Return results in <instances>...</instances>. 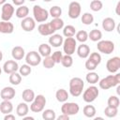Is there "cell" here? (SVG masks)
I'll return each instance as SVG.
<instances>
[{
	"label": "cell",
	"instance_id": "1",
	"mask_svg": "<svg viewBox=\"0 0 120 120\" xmlns=\"http://www.w3.org/2000/svg\"><path fill=\"white\" fill-rule=\"evenodd\" d=\"M120 83V73L115 75H109L98 82V85L103 90H108L112 87H114Z\"/></svg>",
	"mask_w": 120,
	"mask_h": 120
},
{
	"label": "cell",
	"instance_id": "2",
	"mask_svg": "<svg viewBox=\"0 0 120 120\" xmlns=\"http://www.w3.org/2000/svg\"><path fill=\"white\" fill-rule=\"evenodd\" d=\"M84 87L83 81L79 77H73L69 81V93L72 97H79L82 95Z\"/></svg>",
	"mask_w": 120,
	"mask_h": 120
},
{
	"label": "cell",
	"instance_id": "3",
	"mask_svg": "<svg viewBox=\"0 0 120 120\" xmlns=\"http://www.w3.org/2000/svg\"><path fill=\"white\" fill-rule=\"evenodd\" d=\"M33 15L34 20L38 22H43L49 18V11L38 5H35L33 7Z\"/></svg>",
	"mask_w": 120,
	"mask_h": 120
},
{
	"label": "cell",
	"instance_id": "4",
	"mask_svg": "<svg viewBox=\"0 0 120 120\" xmlns=\"http://www.w3.org/2000/svg\"><path fill=\"white\" fill-rule=\"evenodd\" d=\"M45 105H46V98L43 95H38L31 102L30 110L33 112H40L44 110Z\"/></svg>",
	"mask_w": 120,
	"mask_h": 120
},
{
	"label": "cell",
	"instance_id": "5",
	"mask_svg": "<svg viewBox=\"0 0 120 120\" xmlns=\"http://www.w3.org/2000/svg\"><path fill=\"white\" fill-rule=\"evenodd\" d=\"M98 95H99V91H98V87L95 85H91V86L87 87L86 90H84V92L82 94V99L87 103H91L94 100H96V98L98 97Z\"/></svg>",
	"mask_w": 120,
	"mask_h": 120
},
{
	"label": "cell",
	"instance_id": "6",
	"mask_svg": "<svg viewBox=\"0 0 120 120\" xmlns=\"http://www.w3.org/2000/svg\"><path fill=\"white\" fill-rule=\"evenodd\" d=\"M80 106L75 102H63V105L61 106V112L62 113L68 114V115H75L79 112Z\"/></svg>",
	"mask_w": 120,
	"mask_h": 120
},
{
	"label": "cell",
	"instance_id": "7",
	"mask_svg": "<svg viewBox=\"0 0 120 120\" xmlns=\"http://www.w3.org/2000/svg\"><path fill=\"white\" fill-rule=\"evenodd\" d=\"M63 51L66 54L68 55H72L75 51H76V47H77V40L72 37V38H67L64 41H63Z\"/></svg>",
	"mask_w": 120,
	"mask_h": 120
},
{
	"label": "cell",
	"instance_id": "8",
	"mask_svg": "<svg viewBox=\"0 0 120 120\" xmlns=\"http://www.w3.org/2000/svg\"><path fill=\"white\" fill-rule=\"evenodd\" d=\"M98 50L104 54H111L114 51V43L111 40H99L97 44Z\"/></svg>",
	"mask_w": 120,
	"mask_h": 120
},
{
	"label": "cell",
	"instance_id": "9",
	"mask_svg": "<svg viewBox=\"0 0 120 120\" xmlns=\"http://www.w3.org/2000/svg\"><path fill=\"white\" fill-rule=\"evenodd\" d=\"M25 62L31 67H36L40 64L41 55L36 51H31L27 52V54L25 55Z\"/></svg>",
	"mask_w": 120,
	"mask_h": 120
},
{
	"label": "cell",
	"instance_id": "10",
	"mask_svg": "<svg viewBox=\"0 0 120 120\" xmlns=\"http://www.w3.org/2000/svg\"><path fill=\"white\" fill-rule=\"evenodd\" d=\"M14 12H15V8L11 4L5 3L4 5H2V8H1L2 21H9L12 18Z\"/></svg>",
	"mask_w": 120,
	"mask_h": 120
},
{
	"label": "cell",
	"instance_id": "11",
	"mask_svg": "<svg viewBox=\"0 0 120 120\" xmlns=\"http://www.w3.org/2000/svg\"><path fill=\"white\" fill-rule=\"evenodd\" d=\"M82 7L79 2L73 1L68 5V17L70 19H77L81 15Z\"/></svg>",
	"mask_w": 120,
	"mask_h": 120
},
{
	"label": "cell",
	"instance_id": "12",
	"mask_svg": "<svg viewBox=\"0 0 120 120\" xmlns=\"http://www.w3.org/2000/svg\"><path fill=\"white\" fill-rule=\"evenodd\" d=\"M106 68L110 73H116L120 68V58L118 56L110 58L106 63Z\"/></svg>",
	"mask_w": 120,
	"mask_h": 120
},
{
	"label": "cell",
	"instance_id": "13",
	"mask_svg": "<svg viewBox=\"0 0 120 120\" xmlns=\"http://www.w3.org/2000/svg\"><path fill=\"white\" fill-rule=\"evenodd\" d=\"M21 26H22L23 31L32 32L36 27V21L34 20V18H31V17L27 16V17H25V18H23L22 20Z\"/></svg>",
	"mask_w": 120,
	"mask_h": 120
},
{
	"label": "cell",
	"instance_id": "14",
	"mask_svg": "<svg viewBox=\"0 0 120 120\" xmlns=\"http://www.w3.org/2000/svg\"><path fill=\"white\" fill-rule=\"evenodd\" d=\"M38 31L41 36H51L55 32V29L52 27L51 22L40 23L38 27Z\"/></svg>",
	"mask_w": 120,
	"mask_h": 120
},
{
	"label": "cell",
	"instance_id": "15",
	"mask_svg": "<svg viewBox=\"0 0 120 120\" xmlns=\"http://www.w3.org/2000/svg\"><path fill=\"white\" fill-rule=\"evenodd\" d=\"M19 69V65L15 60H8L3 65V70L7 74H11Z\"/></svg>",
	"mask_w": 120,
	"mask_h": 120
},
{
	"label": "cell",
	"instance_id": "16",
	"mask_svg": "<svg viewBox=\"0 0 120 120\" xmlns=\"http://www.w3.org/2000/svg\"><path fill=\"white\" fill-rule=\"evenodd\" d=\"M15 89L11 86H6L4 87L0 92V97L3 100H11L15 97Z\"/></svg>",
	"mask_w": 120,
	"mask_h": 120
},
{
	"label": "cell",
	"instance_id": "17",
	"mask_svg": "<svg viewBox=\"0 0 120 120\" xmlns=\"http://www.w3.org/2000/svg\"><path fill=\"white\" fill-rule=\"evenodd\" d=\"M63 41H64V38L59 34H52L49 38V43H50V45L52 46V47H55V48L60 47L63 44Z\"/></svg>",
	"mask_w": 120,
	"mask_h": 120
},
{
	"label": "cell",
	"instance_id": "18",
	"mask_svg": "<svg viewBox=\"0 0 120 120\" xmlns=\"http://www.w3.org/2000/svg\"><path fill=\"white\" fill-rule=\"evenodd\" d=\"M14 31V25L9 21L0 22V33L3 34H11Z\"/></svg>",
	"mask_w": 120,
	"mask_h": 120
},
{
	"label": "cell",
	"instance_id": "19",
	"mask_svg": "<svg viewBox=\"0 0 120 120\" xmlns=\"http://www.w3.org/2000/svg\"><path fill=\"white\" fill-rule=\"evenodd\" d=\"M102 28L106 31V32H112L114 30L115 28V21L111 18V17H107L102 21Z\"/></svg>",
	"mask_w": 120,
	"mask_h": 120
},
{
	"label": "cell",
	"instance_id": "20",
	"mask_svg": "<svg viewBox=\"0 0 120 120\" xmlns=\"http://www.w3.org/2000/svg\"><path fill=\"white\" fill-rule=\"evenodd\" d=\"M11 55H12L13 59H15V60H22L25 55L24 49L21 46H15L12 48Z\"/></svg>",
	"mask_w": 120,
	"mask_h": 120
},
{
	"label": "cell",
	"instance_id": "21",
	"mask_svg": "<svg viewBox=\"0 0 120 120\" xmlns=\"http://www.w3.org/2000/svg\"><path fill=\"white\" fill-rule=\"evenodd\" d=\"M77 54L81 58H87L90 54V48L88 45L82 43L78 48H77Z\"/></svg>",
	"mask_w": 120,
	"mask_h": 120
},
{
	"label": "cell",
	"instance_id": "22",
	"mask_svg": "<svg viewBox=\"0 0 120 120\" xmlns=\"http://www.w3.org/2000/svg\"><path fill=\"white\" fill-rule=\"evenodd\" d=\"M13 111V104L10 102V100H3L0 103V112L4 114L11 113Z\"/></svg>",
	"mask_w": 120,
	"mask_h": 120
},
{
	"label": "cell",
	"instance_id": "23",
	"mask_svg": "<svg viewBox=\"0 0 120 120\" xmlns=\"http://www.w3.org/2000/svg\"><path fill=\"white\" fill-rule=\"evenodd\" d=\"M28 112H29V107L26 104V102H21L18 104V106L16 108V112L19 116L23 117V116L27 115Z\"/></svg>",
	"mask_w": 120,
	"mask_h": 120
},
{
	"label": "cell",
	"instance_id": "24",
	"mask_svg": "<svg viewBox=\"0 0 120 120\" xmlns=\"http://www.w3.org/2000/svg\"><path fill=\"white\" fill-rule=\"evenodd\" d=\"M28 14H29V8H28V7L23 6V5L22 6H20L16 9V11H15V15L19 19H23V18L27 17Z\"/></svg>",
	"mask_w": 120,
	"mask_h": 120
},
{
	"label": "cell",
	"instance_id": "25",
	"mask_svg": "<svg viewBox=\"0 0 120 120\" xmlns=\"http://www.w3.org/2000/svg\"><path fill=\"white\" fill-rule=\"evenodd\" d=\"M38 53L43 56V57H46V56H49L51 55L52 53V48L49 44H46V43H42L38 46Z\"/></svg>",
	"mask_w": 120,
	"mask_h": 120
},
{
	"label": "cell",
	"instance_id": "26",
	"mask_svg": "<svg viewBox=\"0 0 120 120\" xmlns=\"http://www.w3.org/2000/svg\"><path fill=\"white\" fill-rule=\"evenodd\" d=\"M55 98L59 102H66L68 98V93L66 89H63V88L58 89L55 93Z\"/></svg>",
	"mask_w": 120,
	"mask_h": 120
},
{
	"label": "cell",
	"instance_id": "27",
	"mask_svg": "<svg viewBox=\"0 0 120 120\" xmlns=\"http://www.w3.org/2000/svg\"><path fill=\"white\" fill-rule=\"evenodd\" d=\"M35 92L32 89H25L23 90L22 94V98L23 99L24 102L28 103V102H32L35 98Z\"/></svg>",
	"mask_w": 120,
	"mask_h": 120
},
{
	"label": "cell",
	"instance_id": "28",
	"mask_svg": "<svg viewBox=\"0 0 120 120\" xmlns=\"http://www.w3.org/2000/svg\"><path fill=\"white\" fill-rule=\"evenodd\" d=\"M82 112L83 114L88 117V118H94L96 113H97V111H96V108L93 106V105H86L83 107L82 109Z\"/></svg>",
	"mask_w": 120,
	"mask_h": 120
},
{
	"label": "cell",
	"instance_id": "29",
	"mask_svg": "<svg viewBox=\"0 0 120 120\" xmlns=\"http://www.w3.org/2000/svg\"><path fill=\"white\" fill-rule=\"evenodd\" d=\"M101 38H102V33L98 29H93L90 31V33H88V38H90V40L94 42L99 41Z\"/></svg>",
	"mask_w": 120,
	"mask_h": 120
},
{
	"label": "cell",
	"instance_id": "30",
	"mask_svg": "<svg viewBox=\"0 0 120 120\" xmlns=\"http://www.w3.org/2000/svg\"><path fill=\"white\" fill-rule=\"evenodd\" d=\"M76 34V28L73 25H66L63 27V35L66 38H72Z\"/></svg>",
	"mask_w": 120,
	"mask_h": 120
},
{
	"label": "cell",
	"instance_id": "31",
	"mask_svg": "<svg viewBox=\"0 0 120 120\" xmlns=\"http://www.w3.org/2000/svg\"><path fill=\"white\" fill-rule=\"evenodd\" d=\"M85 80L87 82L91 83V84H95L97 82H98L99 81V76L97 72H94V71H90L86 74L85 76Z\"/></svg>",
	"mask_w": 120,
	"mask_h": 120
},
{
	"label": "cell",
	"instance_id": "32",
	"mask_svg": "<svg viewBox=\"0 0 120 120\" xmlns=\"http://www.w3.org/2000/svg\"><path fill=\"white\" fill-rule=\"evenodd\" d=\"M9 82L12 84V85H19L22 82V75L20 73H18L17 71L16 72H13L9 75Z\"/></svg>",
	"mask_w": 120,
	"mask_h": 120
},
{
	"label": "cell",
	"instance_id": "33",
	"mask_svg": "<svg viewBox=\"0 0 120 120\" xmlns=\"http://www.w3.org/2000/svg\"><path fill=\"white\" fill-rule=\"evenodd\" d=\"M42 118L44 120H54L56 119L55 112L52 109H47L42 111Z\"/></svg>",
	"mask_w": 120,
	"mask_h": 120
},
{
	"label": "cell",
	"instance_id": "34",
	"mask_svg": "<svg viewBox=\"0 0 120 120\" xmlns=\"http://www.w3.org/2000/svg\"><path fill=\"white\" fill-rule=\"evenodd\" d=\"M75 37H76V40L80 41L81 43H84L88 39V33L85 30H80L76 32Z\"/></svg>",
	"mask_w": 120,
	"mask_h": 120
},
{
	"label": "cell",
	"instance_id": "35",
	"mask_svg": "<svg viewBox=\"0 0 120 120\" xmlns=\"http://www.w3.org/2000/svg\"><path fill=\"white\" fill-rule=\"evenodd\" d=\"M104 113L107 117L109 118H112V117H115L118 113V108H114V107H110V106H107L104 110Z\"/></svg>",
	"mask_w": 120,
	"mask_h": 120
},
{
	"label": "cell",
	"instance_id": "36",
	"mask_svg": "<svg viewBox=\"0 0 120 120\" xmlns=\"http://www.w3.org/2000/svg\"><path fill=\"white\" fill-rule=\"evenodd\" d=\"M62 14V8L59 6H53L49 10V15H51L52 18H60Z\"/></svg>",
	"mask_w": 120,
	"mask_h": 120
},
{
	"label": "cell",
	"instance_id": "37",
	"mask_svg": "<svg viewBox=\"0 0 120 120\" xmlns=\"http://www.w3.org/2000/svg\"><path fill=\"white\" fill-rule=\"evenodd\" d=\"M81 20H82V22L83 24H85V25H90V24L94 22V16H93L91 13H89V12H85V13H83V14L82 15Z\"/></svg>",
	"mask_w": 120,
	"mask_h": 120
},
{
	"label": "cell",
	"instance_id": "38",
	"mask_svg": "<svg viewBox=\"0 0 120 120\" xmlns=\"http://www.w3.org/2000/svg\"><path fill=\"white\" fill-rule=\"evenodd\" d=\"M50 22L52 23V25L55 29V31L60 30L64 27V21L61 18H53Z\"/></svg>",
	"mask_w": 120,
	"mask_h": 120
},
{
	"label": "cell",
	"instance_id": "39",
	"mask_svg": "<svg viewBox=\"0 0 120 120\" xmlns=\"http://www.w3.org/2000/svg\"><path fill=\"white\" fill-rule=\"evenodd\" d=\"M61 64L65 68H70L73 65V58H72V56L68 55V54L63 55L62 60H61Z\"/></svg>",
	"mask_w": 120,
	"mask_h": 120
},
{
	"label": "cell",
	"instance_id": "40",
	"mask_svg": "<svg viewBox=\"0 0 120 120\" xmlns=\"http://www.w3.org/2000/svg\"><path fill=\"white\" fill-rule=\"evenodd\" d=\"M18 70H19V73H20L22 76L26 77V76H28V75L32 72V68H31V66H29L28 64H24V65L21 66Z\"/></svg>",
	"mask_w": 120,
	"mask_h": 120
},
{
	"label": "cell",
	"instance_id": "41",
	"mask_svg": "<svg viewBox=\"0 0 120 120\" xmlns=\"http://www.w3.org/2000/svg\"><path fill=\"white\" fill-rule=\"evenodd\" d=\"M102 8H103V4L100 0H92L90 3V9L95 12L101 10Z\"/></svg>",
	"mask_w": 120,
	"mask_h": 120
},
{
	"label": "cell",
	"instance_id": "42",
	"mask_svg": "<svg viewBox=\"0 0 120 120\" xmlns=\"http://www.w3.org/2000/svg\"><path fill=\"white\" fill-rule=\"evenodd\" d=\"M107 103H108V106H110V107L118 108L119 104H120V100H119V98L117 96H111L108 98Z\"/></svg>",
	"mask_w": 120,
	"mask_h": 120
},
{
	"label": "cell",
	"instance_id": "43",
	"mask_svg": "<svg viewBox=\"0 0 120 120\" xmlns=\"http://www.w3.org/2000/svg\"><path fill=\"white\" fill-rule=\"evenodd\" d=\"M42 64H43V67H44L45 68H53L54 65H55V63H54V61L52 60V58L51 57V55L44 57V59L42 60Z\"/></svg>",
	"mask_w": 120,
	"mask_h": 120
},
{
	"label": "cell",
	"instance_id": "44",
	"mask_svg": "<svg viewBox=\"0 0 120 120\" xmlns=\"http://www.w3.org/2000/svg\"><path fill=\"white\" fill-rule=\"evenodd\" d=\"M98 66V65L97 63H95L93 60H91L90 58H88V59L85 61V68H86L87 70H89V71H94V70L97 68Z\"/></svg>",
	"mask_w": 120,
	"mask_h": 120
},
{
	"label": "cell",
	"instance_id": "45",
	"mask_svg": "<svg viewBox=\"0 0 120 120\" xmlns=\"http://www.w3.org/2000/svg\"><path fill=\"white\" fill-rule=\"evenodd\" d=\"M51 57L52 58V60L54 61L55 64H59V63H61V60H62V57H63V53L60 51H56L51 55Z\"/></svg>",
	"mask_w": 120,
	"mask_h": 120
},
{
	"label": "cell",
	"instance_id": "46",
	"mask_svg": "<svg viewBox=\"0 0 120 120\" xmlns=\"http://www.w3.org/2000/svg\"><path fill=\"white\" fill-rule=\"evenodd\" d=\"M88 58H90L91 60H93L98 65H99L100 62H101V55L98 52H92L91 54H89V57Z\"/></svg>",
	"mask_w": 120,
	"mask_h": 120
},
{
	"label": "cell",
	"instance_id": "47",
	"mask_svg": "<svg viewBox=\"0 0 120 120\" xmlns=\"http://www.w3.org/2000/svg\"><path fill=\"white\" fill-rule=\"evenodd\" d=\"M24 2H25V0H12V3H13L15 6H18V7L22 6V5L24 4Z\"/></svg>",
	"mask_w": 120,
	"mask_h": 120
},
{
	"label": "cell",
	"instance_id": "48",
	"mask_svg": "<svg viewBox=\"0 0 120 120\" xmlns=\"http://www.w3.org/2000/svg\"><path fill=\"white\" fill-rule=\"evenodd\" d=\"M58 120H69V115L68 114H65V113H62L61 115H59L58 117H56Z\"/></svg>",
	"mask_w": 120,
	"mask_h": 120
},
{
	"label": "cell",
	"instance_id": "49",
	"mask_svg": "<svg viewBox=\"0 0 120 120\" xmlns=\"http://www.w3.org/2000/svg\"><path fill=\"white\" fill-rule=\"evenodd\" d=\"M4 120H15V116L11 113H8V114H5Z\"/></svg>",
	"mask_w": 120,
	"mask_h": 120
},
{
	"label": "cell",
	"instance_id": "50",
	"mask_svg": "<svg viewBox=\"0 0 120 120\" xmlns=\"http://www.w3.org/2000/svg\"><path fill=\"white\" fill-rule=\"evenodd\" d=\"M119 7H120V2H118V3H117L116 8H115V12H116V14H117V15H119Z\"/></svg>",
	"mask_w": 120,
	"mask_h": 120
},
{
	"label": "cell",
	"instance_id": "51",
	"mask_svg": "<svg viewBox=\"0 0 120 120\" xmlns=\"http://www.w3.org/2000/svg\"><path fill=\"white\" fill-rule=\"evenodd\" d=\"M23 118V120H34V117H32V116H23L22 117Z\"/></svg>",
	"mask_w": 120,
	"mask_h": 120
},
{
	"label": "cell",
	"instance_id": "52",
	"mask_svg": "<svg viewBox=\"0 0 120 120\" xmlns=\"http://www.w3.org/2000/svg\"><path fill=\"white\" fill-rule=\"evenodd\" d=\"M2 59H3V52H2V51L0 50V62L2 61Z\"/></svg>",
	"mask_w": 120,
	"mask_h": 120
},
{
	"label": "cell",
	"instance_id": "53",
	"mask_svg": "<svg viewBox=\"0 0 120 120\" xmlns=\"http://www.w3.org/2000/svg\"><path fill=\"white\" fill-rule=\"evenodd\" d=\"M7 0H0V5H4Z\"/></svg>",
	"mask_w": 120,
	"mask_h": 120
},
{
	"label": "cell",
	"instance_id": "54",
	"mask_svg": "<svg viewBox=\"0 0 120 120\" xmlns=\"http://www.w3.org/2000/svg\"><path fill=\"white\" fill-rule=\"evenodd\" d=\"M43 1H44V2H47V3H48V2H51V1H52V0H43Z\"/></svg>",
	"mask_w": 120,
	"mask_h": 120
},
{
	"label": "cell",
	"instance_id": "55",
	"mask_svg": "<svg viewBox=\"0 0 120 120\" xmlns=\"http://www.w3.org/2000/svg\"><path fill=\"white\" fill-rule=\"evenodd\" d=\"M1 73H2V68H0V75H1Z\"/></svg>",
	"mask_w": 120,
	"mask_h": 120
},
{
	"label": "cell",
	"instance_id": "56",
	"mask_svg": "<svg viewBox=\"0 0 120 120\" xmlns=\"http://www.w3.org/2000/svg\"><path fill=\"white\" fill-rule=\"evenodd\" d=\"M30 2H34V1H37V0H29Z\"/></svg>",
	"mask_w": 120,
	"mask_h": 120
}]
</instances>
